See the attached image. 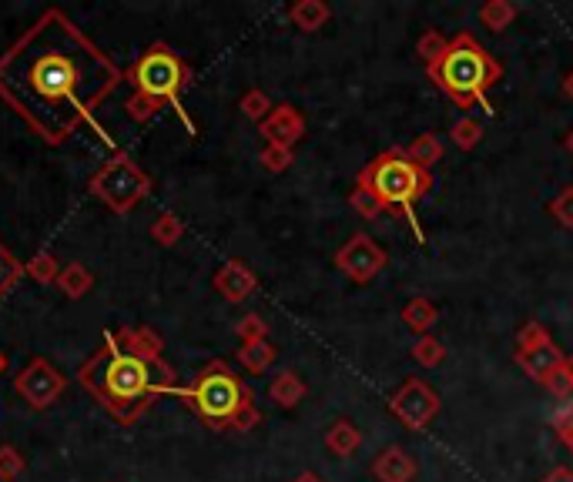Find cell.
<instances>
[{"instance_id": "cell-3", "label": "cell", "mask_w": 573, "mask_h": 482, "mask_svg": "<svg viewBox=\"0 0 573 482\" xmlns=\"http://www.w3.org/2000/svg\"><path fill=\"white\" fill-rule=\"evenodd\" d=\"M429 71V81L450 101H456L460 108H483L486 114H493V104L486 101V91L493 88L503 77V64L476 41L473 34H456L450 37V47L439 57Z\"/></svg>"}, {"instance_id": "cell-1", "label": "cell", "mask_w": 573, "mask_h": 482, "mask_svg": "<svg viewBox=\"0 0 573 482\" xmlns=\"http://www.w3.org/2000/svg\"><path fill=\"white\" fill-rule=\"evenodd\" d=\"M118 84L111 54L57 7L0 54V101L51 148L71 141Z\"/></svg>"}, {"instance_id": "cell-34", "label": "cell", "mask_w": 573, "mask_h": 482, "mask_svg": "<svg viewBox=\"0 0 573 482\" xmlns=\"http://www.w3.org/2000/svg\"><path fill=\"white\" fill-rule=\"evenodd\" d=\"M349 205L356 208L362 218H379L382 211H386V208L379 205V198L372 195L369 188H362V185H356V188H352V195H349Z\"/></svg>"}, {"instance_id": "cell-8", "label": "cell", "mask_w": 573, "mask_h": 482, "mask_svg": "<svg viewBox=\"0 0 573 482\" xmlns=\"http://www.w3.org/2000/svg\"><path fill=\"white\" fill-rule=\"evenodd\" d=\"M64 389H68V375L47 359H41V355L31 359L21 372L14 375V392L21 395L34 412L51 409L54 402L64 395Z\"/></svg>"}, {"instance_id": "cell-20", "label": "cell", "mask_w": 573, "mask_h": 482, "mask_svg": "<svg viewBox=\"0 0 573 482\" xmlns=\"http://www.w3.org/2000/svg\"><path fill=\"white\" fill-rule=\"evenodd\" d=\"M61 262H57L54 252H34L31 258H27L24 265V275L34 278L37 285H57V275H61Z\"/></svg>"}, {"instance_id": "cell-16", "label": "cell", "mask_w": 573, "mask_h": 482, "mask_svg": "<svg viewBox=\"0 0 573 482\" xmlns=\"http://www.w3.org/2000/svg\"><path fill=\"white\" fill-rule=\"evenodd\" d=\"M305 382L299 379V372H279L272 379V385H269V395H272V402L275 406H282V409H295L299 402L305 399Z\"/></svg>"}, {"instance_id": "cell-28", "label": "cell", "mask_w": 573, "mask_h": 482, "mask_svg": "<svg viewBox=\"0 0 573 482\" xmlns=\"http://www.w3.org/2000/svg\"><path fill=\"white\" fill-rule=\"evenodd\" d=\"M413 359L423 365V369H436V365L446 359V349H443V342L433 339V335H419L413 345Z\"/></svg>"}, {"instance_id": "cell-6", "label": "cell", "mask_w": 573, "mask_h": 482, "mask_svg": "<svg viewBox=\"0 0 573 482\" xmlns=\"http://www.w3.org/2000/svg\"><path fill=\"white\" fill-rule=\"evenodd\" d=\"M128 81L135 84L138 94H145V98L158 101L161 108L171 104V108H178L181 118L188 121L185 108H181V91L188 88L191 71H188V64L181 61V57L171 51L168 44H151L148 51L128 67ZM188 128H191V121H188Z\"/></svg>"}, {"instance_id": "cell-15", "label": "cell", "mask_w": 573, "mask_h": 482, "mask_svg": "<svg viewBox=\"0 0 573 482\" xmlns=\"http://www.w3.org/2000/svg\"><path fill=\"white\" fill-rule=\"evenodd\" d=\"M57 288H61V295H64V298L78 302V298L91 295V288H94V272H91L88 265H81V262L64 265V268H61V275H57Z\"/></svg>"}, {"instance_id": "cell-27", "label": "cell", "mask_w": 573, "mask_h": 482, "mask_svg": "<svg viewBox=\"0 0 573 482\" xmlns=\"http://www.w3.org/2000/svg\"><path fill=\"white\" fill-rule=\"evenodd\" d=\"M450 134H453V144H456V148H463V151H473L476 144L483 141V128L470 118V114L456 118V121H453V128H450Z\"/></svg>"}, {"instance_id": "cell-38", "label": "cell", "mask_w": 573, "mask_h": 482, "mask_svg": "<svg viewBox=\"0 0 573 482\" xmlns=\"http://www.w3.org/2000/svg\"><path fill=\"white\" fill-rule=\"evenodd\" d=\"M543 482H573V469H563V466H560V469H553Z\"/></svg>"}, {"instance_id": "cell-43", "label": "cell", "mask_w": 573, "mask_h": 482, "mask_svg": "<svg viewBox=\"0 0 573 482\" xmlns=\"http://www.w3.org/2000/svg\"><path fill=\"white\" fill-rule=\"evenodd\" d=\"M563 144H567V148L573 151V134H570V138H567V141H563Z\"/></svg>"}, {"instance_id": "cell-40", "label": "cell", "mask_w": 573, "mask_h": 482, "mask_svg": "<svg viewBox=\"0 0 573 482\" xmlns=\"http://www.w3.org/2000/svg\"><path fill=\"white\" fill-rule=\"evenodd\" d=\"M563 94H567V98L573 101V71L567 74V81H563Z\"/></svg>"}, {"instance_id": "cell-7", "label": "cell", "mask_w": 573, "mask_h": 482, "mask_svg": "<svg viewBox=\"0 0 573 482\" xmlns=\"http://www.w3.org/2000/svg\"><path fill=\"white\" fill-rule=\"evenodd\" d=\"M88 191L111 215H131L151 195V178L145 175V168L138 161H131L128 151H114L91 175Z\"/></svg>"}, {"instance_id": "cell-21", "label": "cell", "mask_w": 573, "mask_h": 482, "mask_svg": "<svg viewBox=\"0 0 573 482\" xmlns=\"http://www.w3.org/2000/svg\"><path fill=\"white\" fill-rule=\"evenodd\" d=\"M436 318H439V312H436V305L429 302V298H413V302L403 308V322L416 335H429V329L436 325Z\"/></svg>"}, {"instance_id": "cell-39", "label": "cell", "mask_w": 573, "mask_h": 482, "mask_svg": "<svg viewBox=\"0 0 573 482\" xmlns=\"http://www.w3.org/2000/svg\"><path fill=\"white\" fill-rule=\"evenodd\" d=\"M292 482H326L322 476H315V472H302V476H295Z\"/></svg>"}, {"instance_id": "cell-26", "label": "cell", "mask_w": 573, "mask_h": 482, "mask_svg": "<svg viewBox=\"0 0 573 482\" xmlns=\"http://www.w3.org/2000/svg\"><path fill=\"white\" fill-rule=\"evenodd\" d=\"M238 108H242V114H245L248 121H259V124H262V121L272 114L275 104L269 101V94H265V91L252 88V91H245V94H242V101H238Z\"/></svg>"}, {"instance_id": "cell-42", "label": "cell", "mask_w": 573, "mask_h": 482, "mask_svg": "<svg viewBox=\"0 0 573 482\" xmlns=\"http://www.w3.org/2000/svg\"><path fill=\"white\" fill-rule=\"evenodd\" d=\"M4 372H7V355L0 352V375H4Z\"/></svg>"}, {"instance_id": "cell-19", "label": "cell", "mask_w": 573, "mask_h": 482, "mask_svg": "<svg viewBox=\"0 0 573 482\" xmlns=\"http://www.w3.org/2000/svg\"><path fill=\"white\" fill-rule=\"evenodd\" d=\"M332 17V11L322 0H299V4L289 7V21L299 27V31H319Z\"/></svg>"}, {"instance_id": "cell-17", "label": "cell", "mask_w": 573, "mask_h": 482, "mask_svg": "<svg viewBox=\"0 0 573 482\" xmlns=\"http://www.w3.org/2000/svg\"><path fill=\"white\" fill-rule=\"evenodd\" d=\"M326 446L332 449V456L349 459L352 452L362 446V432L352 426L349 419H339V422H332L329 432H326Z\"/></svg>"}, {"instance_id": "cell-32", "label": "cell", "mask_w": 573, "mask_h": 482, "mask_svg": "<svg viewBox=\"0 0 573 482\" xmlns=\"http://www.w3.org/2000/svg\"><path fill=\"white\" fill-rule=\"evenodd\" d=\"M124 111H128V118L135 121V124H148L151 118H158V111H161V104L158 101H151L145 98V94H131L128 101H124Z\"/></svg>"}, {"instance_id": "cell-2", "label": "cell", "mask_w": 573, "mask_h": 482, "mask_svg": "<svg viewBox=\"0 0 573 482\" xmlns=\"http://www.w3.org/2000/svg\"><path fill=\"white\" fill-rule=\"evenodd\" d=\"M161 349L165 342L155 329L124 325L104 335L101 349L81 365L78 382L121 426H135L161 395L178 389V372L161 359Z\"/></svg>"}, {"instance_id": "cell-23", "label": "cell", "mask_w": 573, "mask_h": 482, "mask_svg": "<svg viewBox=\"0 0 573 482\" xmlns=\"http://www.w3.org/2000/svg\"><path fill=\"white\" fill-rule=\"evenodd\" d=\"M238 362H242V369H248L252 375H262L265 369H272L275 362V349L269 342H252V345H242L238 349Z\"/></svg>"}, {"instance_id": "cell-4", "label": "cell", "mask_w": 573, "mask_h": 482, "mask_svg": "<svg viewBox=\"0 0 573 482\" xmlns=\"http://www.w3.org/2000/svg\"><path fill=\"white\" fill-rule=\"evenodd\" d=\"M356 185L369 188L386 211H399V215L413 225L416 241H426V231L416 218V205L419 198H426V191L433 188V178H429V171L416 168L413 161L406 158L403 148H389L386 154L372 158L369 165L359 171Z\"/></svg>"}, {"instance_id": "cell-22", "label": "cell", "mask_w": 573, "mask_h": 482, "mask_svg": "<svg viewBox=\"0 0 573 482\" xmlns=\"http://www.w3.org/2000/svg\"><path fill=\"white\" fill-rule=\"evenodd\" d=\"M151 238L158 241V245H165V248H171V245H178L181 238H185V221H181L175 211H161V215L151 221Z\"/></svg>"}, {"instance_id": "cell-31", "label": "cell", "mask_w": 573, "mask_h": 482, "mask_svg": "<svg viewBox=\"0 0 573 482\" xmlns=\"http://www.w3.org/2000/svg\"><path fill=\"white\" fill-rule=\"evenodd\" d=\"M259 161H262L265 171H272V175H282V171L292 168L295 151L292 148H282V144H265L262 154H259Z\"/></svg>"}, {"instance_id": "cell-37", "label": "cell", "mask_w": 573, "mask_h": 482, "mask_svg": "<svg viewBox=\"0 0 573 482\" xmlns=\"http://www.w3.org/2000/svg\"><path fill=\"white\" fill-rule=\"evenodd\" d=\"M553 426H557L563 446H567L573 452V409H563L557 419H553Z\"/></svg>"}, {"instance_id": "cell-36", "label": "cell", "mask_w": 573, "mask_h": 482, "mask_svg": "<svg viewBox=\"0 0 573 482\" xmlns=\"http://www.w3.org/2000/svg\"><path fill=\"white\" fill-rule=\"evenodd\" d=\"M543 385H547V389L557 395V399H567V395H573V379H570V372L563 369V365H560L557 372H550Z\"/></svg>"}, {"instance_id": "cell-33", "label": "cell", "mask_w": 573, "mask_h": 482, "mask_svg": "<svg viewBox=\"0 0 573 482\" xmlns=\"http://www.w3.org/2000/svg\"><path fill=\"white\" fill-rule=\"evenodd\" d=\"M21 275H24V265L11 255V248L0 245V295L11 292V288L17 285V278H21Z\"/></svg>"}, {"instance_id": "cell-5", "label": "cell", "mask_w": 573, "mask_h": 482, "mask_svg": "<svg viewBox=\"0 0 573 482\" xmlns=\"http://www.w3.org/2000/svg\"><path fill=\"white\" fill-rule=\"evenodd\" d=\"M175 395L212 429H232L248 406H255L248 385L238 379L228 362H208L188 385H178Z\"/></svg>"}, {"instance_id": "cell-13", "label": "cell", "mask_w": 573, "mask_h": 482, "mask_svg": "<svg viewBox=\"0 0 573 482\" xmlns=\"http://www.w3.org/2000/svg\"><path fill=\"white\" fill-rule=\"evenodd\" d=\"M212 285H215V292L225 298V302L238 305V302H245L255 288H259V278H255V272L245 262H225L215 272Z\"/></svg>"}, {"instance_id": "cell-24", "label": "cell", "mask_w": 573, "mask_h": 482, "mask_svg": "<svg viewBox=\"0 0 573 482\" xmlns=\"http://www.w3.org/2000/svg\"><path fill=\"white\" fill-rule=\"evenodd\" d=\"M513 17H517V7H513L510 0H486L480 7V21L490 27V31H506V27L513 24Z\"/></svg>"}, {"instance_id": "cell-11", "label": "cell", "mask_w": 573, "mask_h": 482, "mask_svg": "<svg viewBox=\"0 0 573 482\" xmlns=\"http://www.w3.org/2000/svg\"><path fill=\"white\" fill-rule=\"evenodd\" d=\"M389 409L406 422L409 429H426L439 412V395L423 379H406L389 399Z\"/></svg>"}, {"instance_id": "cell-25", "label": "cell", "mask_w": 573, "mask_h": 482, "mask_svg": "<svg viewBox=\"0 0 573 482\" xmlns=\"http://www.w3.org/2000/svg\"><path fill=\"white\" fill-rule=\"evenodd\" d=\"M24 472H27L24 452L11 446V442H4V446H0V482H17Z\"/></svg>"}, {"instance_id": "cell-14", "label": "cell", "mask_w": 573, "mask_h": 482, "mask_svg": "<svg viewBox=\"0 0 573 482\" xmlns=\"http://www.w3.org/2000/svg\"><path fill=\"white\" fill-rule=\"evenodd\" d=\"M372 476L379 482H413L416 462L403 446H386L376 459H372Z\"/></svg>"}, {"instance_id": "cell-18", "label": "cell", "mask_w": 573, "mask_h": 482, "mask_svg": "<svg viewBox=\"0 0 573 482\" xmlns=\"http://www.w3.org/2000/svg\"><path fill=\"white\" fill-rule=\"evenodd\" d=\"M406 158L413 161L416 168H423V171H429L433 165H439V161H443V141H439V134L423 131V134H419V138L406 148Z\"/></svg>"}, {"instance_id": "cell-12", "label": "cell", "mask_w": 573, "mask_h": 482, "mask_svg": "<svg viewBox=\"0 0 573 482\" xmlns=\"http://www.w3.org/2000/svg\"><path fill=\"white\" fill-rule=\"evenodd\" d=\"M265 144H282V148H295L305 138V118L292 104H275L272 114L259 124Z\"/></svg>"}, {"instance_id": "cell-35", "label": "cell", "mask_w": 573, "mask_h": 482, "mask_svg": "<svg viewBox=\"0 0 573 482\" xmlns=\"http://www.w3.org/2000/svg\"><path fill=\"white\" fill-rule=\"evenodd\" d=\"M550 215L557 218L563 228H573V185L560 188V195L550 201Z\"/></svg>"}, {"instance_id": "cell-9", "label": "cell", "mask_w": 573, "mask_h": 482, "mask_svg": "<svg viewBox=\"0 0 573 482\" xmlns=\"http://www.w3.org/2000/svg\"><path fill=\"white\" fill-rule=\"evenodd\" d=\"M563 355L557 345H553L550 339V332L543 329L540 322H527L520 329L517 335V362H520V369L530 375L533 382H547V375L550 372H557L560 365H563Z\"/></svg>"}, {"instance_id": "cell-30", "label": "cell", "mask_w": 573, "mask_h": 482, "mask_svg": "<svg viewBox=\"0 0 573 482\" xmlns=\"http://www.w3.org/2000/svg\"><path fill=\"white\" fill-rule=\"evenodd\" d=\"M446 47H450V37H443L439 31H426L423 37L416 41V54L423 57V64L426 67H433L439 57L446 54Z\"/></svg>"}, {"instance_id": "cell-41", "label": "cell", "mask_w": 573, "mask_h": 482, "mask_svg": "<svg viewBox=\"0 0 573 482\" xmlns=\"http://www.w3.org/2000/svg\"><path fill=\"white\" fill-rule=\"evenodd\" d=\"M563 369H567L570 379H573V355H567V359H563Z\"/></svg>"}, {"instance_id": "cell-10", "label": "cell", "mask_w": 573, "mask_h": 482, "mask_svg": "<svg viewBox=\"0 0 573 482\" xmlns=\"http://www.w3.org/2000/svg\"><path fill=\"white\" fill-rule=\"evenodd\" d=\"M386 262H389V255L376 245L372 235H352L336 252V268L356 285H369L372 278L386 268Z\"/></svg>"}, {"instance_id": "cell-29", "label": "cell", "mask_w": 573, "mask_h": 482, "mask_svg": "<svg viewBox=\"0 0 573 482\" xmlns=\"http://www.w3.org/2000/svg\"><path fill=\"white\" fill-rule=\"evenodd\" d=\"M235 335H238V342L242 345H252V342H269V322H265L262 315H245V318H238V325H235Z\"/></svg>"}]
</instances>
